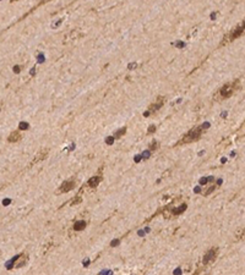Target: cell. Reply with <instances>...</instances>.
I'll list each match as a JSON object with an SVG mask.
<instances>
[{
    "instance_id": "obj_9",
    "label": "cell",
    "mask_w": 245,
    "mask_h": 275,
    "mask_svg": "<svg viewBox=\"0 0 245 275\" xmlns=\"http://www.w3.org/2000/svg\"><path fill=\"white\" fill-rule=\"evenodd\" d=\"M85 227H86V221H84V220L76 221V223L74 224V230H75V231H81V230H84Z\"/></svg>"
},
{
    "instance_id": "obj_8",
    "label": "cell",
    "mask_w": 245,
    "mask_h": 275,
    "mask_svg": "<svg viewBox=\"0 0 245 275\" xmlns=\"http://www.w3.org/2000/svg\"><path fill=\"white\" fill-rule=\"evenodd\" d=\"M101 180H102V177H101L99 175H97V176H93V177H91V179L88 180L87 186H88V187H91V188H96V187L98 186V184L101 182Z\"/></svg>"
},
{
    "instance_id": "obj_22",
    "label": "cell",
    "mask_w": 245,
    "mask_h": 275,
    "mask_svg": "<svg viewBox=\"0 0 245 275\" xmlns=\"http://www.w3.org/2000/svg\"><path fill=\"white\" fill-rule=\"evenodd\" d=\"M148 155H150V152H145V153H143V158L145 159L148 158Z\"/></svg>"
},
{
    "instance_id": "obj_17",
    "label": "cell",
    "mask_w": 245,
    "mask_h": 275,
    "mask_svg": "<svg viewBox=\"0 0 245 275\" xmlns=\"http://www.w3.org/2000/svg\"><path fill=\"white\" fill-rule=\"evenodd\" d=\"M154 131H156V126H150V129H148V131H147V135H151V133H153Z\"/></svg>"
},
{
    "instance_id": "obj_11",
    "label": "cell",
    "mask_w": 245,
    "mask_h": 275,
    "mask_svg": "<svg viewBox=\"0 0 245 275\" xmlns=\"http://www.w3.org/2000/svg\"><path fill=\"white\" fill-rule=\"evenodd\" d=\"M47 153H48V149H45V151H41L38 154H37V157L33 159V161H32V163H38L39 160L44 159V158H45V155H47Z\"/></svg>"
},
{
    "instance_id": "obj_20",
    "label": "cell",
    "mask_w": 245,
    "mask_h": 275,
    "mask_svg": "<svg viewBox=\"0 0 245 275\" xmlns=\"http://www.w3.org/2000/svg\"><path fill=\"white\" fill-rule=\"evenodd\" d=\"M113 141H114V138H113V137L107 138V143H108V144H112V143H113Z\"/></svg>"
},
{
    "instance_id": "obj_5",
    "label": "cell",
    "mask_w": 245,
    "mask_h": 275,
    "mask_svg": "<svg viewBox=\"0 0 245 275\" xmlns=\"http://www.w3.org/2000/svg\"><path fill=\"white\" fill-rule=\"evenodd\" d=\"M217 253H218V248L217 247L211 248L210 251H207V252H206V254L203 255L202 263L205 264V265H207V264L212 263V262L217 258Z\"/></svg>"
},
{
    "instance_id": "obj_21",
    "label": "cell",
    "mask_w": 245,
    "mask_h": 275,
    "mask_svg": "<svg viewBox=\"0 0 245 275\" xmlns=\"http://www.w3.org/2000/svg\"><path fill=\"white\" fill-rule=\"evenodd\" d=\"M21 71V69H20V66H15L14 67V72H16V74H19Z\"/></svg>"
},
{
    "instance_id": "obj_1",
    "label": "cell",
    "mask_w": 245,
    "mask_h": 275,
    "mask_svg": "<svg viewBox=\"0 0 245 275\" xmlns=\"http://www.w3.org/2000/svg\"><path fill=\"white\" fill-rule=\"evenodd\" d=\"M239 87H240V81H239L238 78L234 80L233 82L225 83L223 87L219 88V90L216 93V96H215L216 100H224V99L229 98L231 96H233V93L238 89Z\"/></svg>"
},
{
    "instance_id": "obj_10",
    "label": "cell",
    "mask_w": 245,
    "mask_h": 275,
    "mask_svg": "<svg viewBox=\"0 0 245 275\" xmlns=\"http://www.w3.org/2000/svg\"><path fill=\"white\" fill-rule=\"evenodd\" d=\"M186 209V204L185 203H183L180 207H178V208H175V209H173L172 212H170V214L172 215H179V214H182L184 210Z\"/></svg>"
},
{
    "instance_id": "obj_2",
    "label": "cell",
    "mask_w": 245,
    "mask_h": 275,
    "mask_svg": "<svg viewBox=\"0 0 245 275\" xmlns=\"http://www.w3.org/2000/svg\"><path fill=\"white\" fill-rule=\"evenodd\" d=\"M203 130H205V129H203L202 126H196V127H194L192 130H190L189 132L175 144V147H178V145H180V144H188V143H192V142L199 141L200 137L202 136Z\"/></svg>"
},
{
    "instance_id": "obj_23",
    "label": "cell",
    "mask_w": 245,
    "mask_h": 275,
    "mask_svg": "<svg viewBox=\"0 0 245 275\" xmlns=\"http://www.w3.org/2000/svg\"><path fill=\"white\" fill-rule=\"evenodd\" d=\"M206 182H207V179H202V180H200V184H201V185H205Z\"/></svg>"
},
{
    "instance_id": "obj_7",
    "label": "cell",
    "mask_w": 245,
    "mask_h": 275,
    "mask_svg": "<svg viewBox=\"0 0 245 275\" xmlns=\"http://www.w3.org/2000/svg\"><path fill=\"white\" fill-rule=\"evenodd\" d=\"M21 133L19 132V131H15V132H11L10 135H9V137H7V142H10V143H16V142H19V141H21Z\"/></svg>"
},
{
    "instance_id": "obj_3",
    "label": "cell",
    "mask_w": 245,
    "mask_h": 275,
    "mask_svg": "<svg viewBox=\"0 0 245 275\" xmlns=\"http://www.w3.org/2000/svg\"><path fill=\"white\" fill-rule=\"evenodd\" d=\"M245 31V21H243L240 25H238L235 28H233L229 33H227V34L224 35L223 41L221 42V45L223 47V45H227L228 43H232L233 41H235L237 38H239L240 35L244 33Z\"/></svg>"
},
{
    "instance_id": "obj_4",
    "label": "cell",
    "mask_w": 245,
    "mask_h": 275,
    "mask_svg": "<svg viewBox=\"0 0 245 275\" xmlns=\"http://www.w3.org/2000/svg\"><path fill=\"white\" fill-rule=\"evenodd\" d=\"M164 102H166V99H164V97H158L157 98V100L154 102L153 104H151L150 106H148V109H147V111L143 114L145 116H150L151 114H154V113H157L158 110L161 109L162 106H163V104H164Z\"/></svg>"
},
{
    "instance_id": "obj_16",
    "label": "cell",
    "mask_w": 245,
    "mask_h": 275,
    "mask_svg": "<svg viewBox=\"0 0 245 275\" xmlns=\"http://www.w3.org/2000/svg\"><path fill=\"white\" fill-rule=\"evenodd\" d=\"M158 142H156V141H154L153 143H151V144H150V151H154V149H157V148H158Z\"/></svg>"
},
{
    "instance_id": "obj_6",
    "label": "cell",
    "mask_w": 245,
    "mask_h": 275,
    "mask_svg": "<svg viewBox=\"0 0 245 275\" xmlns=\"http://www.w3.org/2000/svg\"><path fill=\"white\" fill-rule=\"evenodd\" d=\"M75 185H76V181H75V180H69V181H65V182H63V185L60 186V188H59V192H61V193L69 192V191H71V190L75 187Z\"/></svg>"
},
{
    "instance_id": "obj_24",
    "label": "cell",
    "mask_w": 245,
    "mask_h": 275,
    "mask_svg": "<svg viewBox=\"0 0 245 275\" xmlns=\"http://www.w3.org/2000/svg\"><path fill=\"white\" fill-rule=\"evenodd\" d=\"M11 1H15V0H11Z\"/></svg>"
},
{
    "instance_id": "obj_19",
    "label": "cell",
    "mask_w": 245,
    "mask_h": 275,
    "mask_svg": "<svg viewBox=\"0 0 245 275\" xmlns=\"http://www.w3.org/2000/svg\"><path fill=\"white\" fill-rule=\"evenodd\" d=\"M136 66H137V65H136L135 62H134V64H129V66H127V69H129V70H134V69H135V67H136Z\"/></svg>"
},
{
    "instance_id": "obj_18",
    "label": "cell",
    "mask_w": 245,
    "mask_h": 275,
    "mask_svg": "<svg viewBox=\"0 0 245 275\" xmlns=\"http://www.w3.org/2000/svg\"><path fill=\"white\" fill-rule=\"evenodd\" d=\"M81 200H82V198H81V197H77L75 200H72V206H76L77 203H81Z\"/></svg>"
},
{
    "instance_id": "obj_15",
    "label": "cell",
    "mask_w": 245,
    "mask_h": 275,
    "mask_svg": "<svg viewBox=\"0 0 245 275\" xmlns=\"http://www.w3.org/2000/svg\"><path fill=\"white\" fill-rule=\"evenodd\" d=\"M28 126H29V125H28L27 122H20L19 129H20V130H28Z\"/></svg>"
},
{
    "instance_id": "obj_13",
    "label": "cell",
    "mask_w": 245,
    "mask_h": 275,
    "mask_svg": "<svg viewBox=\"0 0 245 275\" xmlns=\"http://www.w3.org/2000/svg\"><path fill=\"white\" fill-rule=\"evenodd\" d=\"M125 132H126V127H123V129H120V130H118L117 132H115V135H114V137L115 138H119V137H121L123 135H125Z\"/></svg>"
},
{
    "instance_id": "obj_14",
    "label": "cell",
    "mask_w": 245,
    "mask_h": 275,
    "mask_svg": "<svg viewBox=\"0 0 245 275\" xmlns=\"http://www.w3.org/2000/svg\"><path fill=\"white\" fill-rule=\"evenodd\" d=\"M243 239H245V229L243 230V231L238 232V234H237V236H235V240H237V241L243 240Z\"/></svg>"
},
{
    "instance_id": "obj_12",
    "label": "cell",
    "mask_w": 245,
    "mask_h": 275,
    "mask_svg": "<svg viewBox=\"0 0 245 275\" xmlns=\"http://www.w3.org/2000/svg\"><path fill=\"white\" fill-rule=\"evenodd\" d=\"M26 261H27V255H23L22 254L21 255V259L16 263V265H15V268H20V267H22L25 263H26Z\"/></svg>"
}]
</instances>
